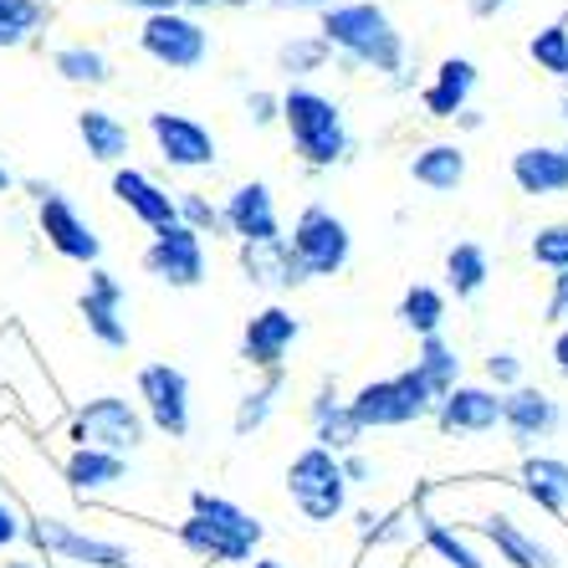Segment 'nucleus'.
<instances>
[{
    "instance_id": "obj_1",
    "label": "nucleus",
    "mask_w": 568,
    "mask_h": 568,
    "mask_svg": "<svg viewBox=\"0 0 568 568\" xmlns=\"http://www.w3.org/2000/svg\"><path fill=\"white\" fill-rule=\"evenodd\" d=\"M180 548L200 564H252L256 548L266 542V528L262 517H252L246 507H236L231 497H215V491L195 487L190 491V517L174 528Z\"/></svg>"
},
{
    "instance_id": "obj_2",
    "label": "nucleus",
    "mask_w": 568,
    "mask_h": 568,
    "mask_svg": "<svg viewBox=\"0 0 568 568\" xmlns=\"http://www.w3.org/2000/svg\"><path fill=\"white\" fill-rule=\"evenodd\" d=\"M317 37L328 41V52L344 57V67H369L384 78H399L405 72V37L395 31L389 11L374 6V0H333L323 11V27Z\"/></svg>"
},
{
    "instance_id": "obj_3",
    "label": "nucleus",
    "mask_w": 568,
    "mask_h": 568,
    "mask_svg": "<svg viewBox=\"0 0 568 568\" xmlns=\"http://www.w3.org/2000/svg\"><path fill=\"white\" fill-rule=\"evenodd\" d=\"M282 129L292 133V154L303 159L307 170H333L354 149L344 108L328 93H317V88H303V82H292L282 93Z\"/></svg>"
},
{
    "instance_id": "obj_4",
    "label": "nucleus",
    "mask_w": 568,
    "mask_h": 568,
    "mask_svg": "<svg viewBox=\"0 0 568 568\" xmlns=\"http://www.w3.org/2000/svg\"><path fill=\"white\" fill-rule=\"evenodd\" d=\"M348 410L354 420L364 425V436L369 430H399V425H415L425 415H436V395L425 389V379L415 369H399L389 379H369L358 384L354 399H348Z\"/></svg>"
},
{
    "instance_id": "obj_5",
    "label": "nucleus",
    "mask_w": 568,
    "mask_h": 568,
    "mask_svg": "<svg viewBox=\"0 0 568 568\" xmlns=\"http://www.w3.org/2000/svg\"><path fill=\"white\" fill-rule=\"evenodd\" d=\"M287 497H292V507H297L307 523H333V517H344L348 481H344L338 456L323 450V446L297 450V456L287 462Z\"/></svg>"
},
{
    "instance_id": "obj_6",
    "label": "nucleus",
    "mask_w": 568,
    "mask_h": 568,
    "mask_svg": "<svg viewBox=\"0 0 568 568\" xmlns=\"http://www.w3.org/2000/svg\"><path fill=\"white\" fill-rule=\"evenodd\" d=\"M27 542H37L47 558L72 564V568H133V564H139L129 542L98 538V532L78 528V523H67V517H57V513H37V517H31V538Z\"/></svg>"
},
{
    "instance_id": "obj_7",
    "label": "nucleus",
    "mask_w": 568,
    "mask_h": 568,
    "mask_svg": "<svg viewBox=\"0 0 568 568\" xmlns=\"http://www.w3.org/2000/svg\"><path fill=\"white\" fill-rule=\"evenodd\" d=\"M287 246H292V256H297V266L307 272V282L313 277H338V272L348 266V256H354L348 221L344 215H333L328 205H317V200L297 211Z\"/></svg>"
},
{
    "instance_id": "obj_8",
    "label": "nucleus",
    "mask_w": 568,
    "mask_h": 568,
    "mask_svg": "<svg viewBox=\"0 0 568 568\" xmlns=\"http://www.w3.org/2000/svg\"><path fill=\"white\" fill-rule=\"evenodd\" d=\"M72 440L93 450H113V456H133L149 440V420L144 410L123 395H98L88 405H78L72 415Z\"/></svg>"
},
{
    "instance_id": "obj_9",
    "label": "nucleus",
    "mask_w": 568,
    "mask_h": 568,
    "mask_svg": "<svg viewBox=\"0 0 568 568\" xmlns=\"http://www.w3.org/2000/svg\"><path fill=\"white\" fill-rule=\"evenodd\" d=\"M139 47L159 67H170V72H195L211 57V31L200 27L190 11H159V16H144Z\"/></svg>"
},
{
    "instance_id": "obj_10",
    "label": "nucleus",
    "mask_w": 568,
    "mask_h": 568,
    "mask_svg": "<svg viewBox=\"0 0 568 568\" xmlns=\"http://www.w3.org/2000/svg\"><path fill=\"white\" fill-rule=\"evenodd\" d=\"M139 410H144L149 430L170 440L190 436V374L174 364H144L139 369Z\"/></svg>"
},
{
    "instance_id": "obj_11",
    "label": "nucleus",
    "mask_w": 568,
    "mask_h": 568,
    "mask_svg": "<svg viewBox=\"0 0 568 568\" xmlns=\"http://www.w3.org/2000/svg\"><path fill=\"white\" fill-rule=\"evenodd\" d=\"M144 272L174 292H195L200 282H205V272H211L205 241H200L195 231H185V225H164V231H154V241L144 246Z\"/></svg>"
},
{
    "instance_id": "obj_12",
    "label": "nucleus",
    "mask_w": 568,
    "mask_h": 568,
    "mask_svg": "<svg viewBox=\"0 0 568 568\" xmlns=\"http://www.w3.org/2000/svg\"><path fill=\"white\" fill-rule=\"evenodd\" d=\"M37 225H41V241L52 246L62 262H78V266H98V256H103V241H98L93 221L72 205V200L62 195V190H52V195L37 205Z\"/></svg>"
},
{
    "instance_id": "obj_13",
    "label": "nucleus",
    "mask_w": 568,
    "mask_h": 568,
    "mask_svg": "<svg viewBox=\"0 0 568 568\" xmlns=\"http://www.w3.org/2000/svg\"><path fill=\"white\" fill-rule=\"evenodd\" d=\"M149 139H154L159 159H164L170 170H211L215 159H221L215 133L200 119H190V113H170V108L149 113Z\"/></svg>"
},
{
    "instance_id": "obj_14",
    "label": "nucleus",
    "mask_w": 568,
    "mask_h": 568,
    "mask_svg": "<svg viewBox=\"0 0 568 568\" xmlns=\"http://www.w3.org/2000/svg\"><path fill=\"white\" fill-rule=\"evenodd\" d=\"M303 338V317L292 313V307L272 303L262 307V313H252V323H246V333H241V358L252 364V369L272 374L287 364L292 344Z\"/></svg>"
},
{
    "instance_id": "obj_15",
    "label": "nucleus",
    "mask_w": 568,
    "mask_h": 568,
    "mask_svg": "<svg viewBox=\"0 0 568 568\" xmlns=\"http://www.w3.org/2000/svg\"><path fill=\"white\" fill-rule=\"evenodd\" d=\"M78 313L103 348H129V317H123V282L108 266H88V287L78 297Z\"/></svg>"
},
{
    "instance_id": "obj_16",
    "label": "nucleus",
    "mask_w": 568,
    "mask_h": 568,
    "mask_svg": "<svg viewBox=\"0 0 568 568\" xmlns=\"http://www.w3.org/2000/svg\"><path fill=\"white\" fill-rule=\"evenodd\" d=\"M225 236H236L241 246H256V241H282V221H277V200L262 180H246L225 195L221 205Z\"/></svg>"
},
{
    "instance_id": "obj_17",
    "label": "nucleus",
    "mask_w": 568,
    "mask_h": 568,
    "mask_svg": "<svg viewBox=\"0 0 568 568\" xmlns=\"http://www.w3.org/2000/svg\"><path fill=\"white\" fill-rule=\"evenodd\" d=\"M436 420L446 436H487L503 425V395L491 384H456L436 399Z\"/></svg>"
},
{
    "instance_id": "obj_18",
    "label": "nucleus",
    "mask_w": 568,
    "mask_h": 568,
    "mask_svg": "<svg viewBox=\"0 0 568 568\" xmlns=\"http://www.w3.org/2000/svg\"><path fill=\"white\" fill-rule=\"evenodd\" d=\"M503 425H507V436L528 450L532 440H548L558 425H564V410H558V399L548 395V389L517 384V389L503 395Z\"/></svg>"
},
{
    "instance_id": "obj_19",
    "label": "nucleus",
    "mask_w": 568,
    "mask_h": 568,
    "mask_svg": "<svg viewBox=\"0 0 568 568\" xmlns=\"http://www.w3.org/2000/svg\"><path fill=\"white\" fill-rule=\"evenodd\" d=\"M307 415H313V430H317L313 446L333 450V456H348V450L364 446V425L354 420L348 399L338 395V384H333V379L317 384V395H313V405H307Z\"/></svg>"
},
{
    "instance_id": "obj_20",
    "label": "nucleus",
    "mask_w": 568,
    "mask_h": 568,
    "mask_svg": "<svg viewBox=\"0 0 568 568\" xmlns=\"http://www.w3.org/2000/svg\"><path fill=\"white\" fill-rule=\"evenodd\" d=\"M113 200H119L133 221H144L149 231L180 225L174 221V195L159 185V180H149L144 170H133V164H119V170H113Z\"/></svg>"
},
{
    "instance_id": "obj_21",
    "label": "nucleus",
    "mask_w": 568,
    "mask_h": 568,
    "mask_svg": "<svg viewBox=\"0 0 568 568\" xmlns=\"http://www.w3.org/2000/svg\"><path fill=\"white\" fill-rule=\"evenodd\" d=\"M62 481L72 497H98L129 481V456L113 450H93V446H72V456L62 462Z\"/></svg>"
},
{
    "instance_id": "obj_22",
    "label": "nucleus",
    "mask_w": 568,
    "mask_h": 568,
    "mask_svg": "<svg viewBox=\"0 0 568 568\" xmlns=\"http://www.w3.org/2000/svg\"><path fill=\"white\" fill-rule=\"evenodd\" d=\"M471 93H476V62L471 57H446V62L436 67V78L425 82V93H420L425 119L450 123L466 103H471Z\"/></svg>"
},
{
    "instance_id": "obj_23",
    "label": "nucleus",
    "mask_w": 568,
    "mask_h": 568,
    "mask_svg": "<svg viewBox=\"0 0 568 568\" xmlns=\"http://www.w3.org/2000/svg\"><path fill=\"white\" fill-rule=\"evenodd\" d=\"M476 532L497 548V558L513 568H558V554L548 548V542H538L528 528H517L507 513H487L481 523H476Z\"/></svg>"
},
{
    "instance_id": "obj_24",
    "label": "nucleus",
    "mask_w": 568,
    "mask_h": 568,
    "mask_svg": "<svg viewBox=\"0 0 568 568\" xmlns=\"http://www.w3.org/2000/svg\"><path fill=\"white\" fill-rule=\"evenodd\" d=\"M241 272H246V282H252V287H266V292H292V287H303V282H307V272L297 266L287 236L241 246Z\"/></svg>"
},
{
    "instance_id": "obj_25",
    "label": "nucleus",
    "mask_w": 568,
    "mask_h": 568,
    "mask_svg": "<svg viewBox=\"0 0 568 568\" xmlns=\"http://www.w3.org/2000/svg\"><path fill=\"white\" fill-rule=\"evenodd\" d=\"M513 185L532 200L564 195L568 190V154L554 144H528L513 154Z\"/></svg>"
},
{
    "instance_id": "obj_26",
    "label": "nucleus",
    "mask_w": 568,
    "mask_h": 568,
    "mask_svg": "<svg viewBox=\"0 0 568 568\" xmlns=\"http://www.w3.org/2000/svg\"><path fill=\"white\" fill-rule=\"evenodd\" d=\"M410 180L425 185L430 195H456V190L466 185V149L456 144V139H436V144L415 149Z\"/></svg>"
},
{
    "instance_id": "obj_27",
    "label": "nucleus",
    "mask_w": 568,
    "mask_h": 568,
    "mask_svg": "<svg viewBox=\"0 0 568 568\" xmlns=\"http://www.w3.org/2000/svg\"><path fill=\"white\" fill-rule=\"evenodd\" d=\"M78 139L88 149V159L98 164H123L133 154V133L119 113H108V108H82L78 113Z\"/></svg>"
},
{
    "instance_id": "obj_28",
    "label": "nucleus",
    "mask_w": 568,
    "mask_h": 568,
    "mask_svg": "<svg viewBox=\"0 0 568 568\" xmlns=\"http://www.w3.org/2000/svg\"><path fill=\"white\" fill-rule=\"evenodd\" d=\"M410 513H415V538H420L425 548H430V554H436L446 568H487V558L476 554L471 542H466L462 532L450 528L446 517L425 513V503H410Z\"/></svg>"
},
{
    "instance_id": "obj_29",
    "label": "nucleus",
    "mask_w": 568,
    "mask_h": 568,
    "mask_svg": "<svg viewBox=\"0 0 568 568\" xmlns=\"http://www.w3.org/2000/svg\"><path fill=\"white\" fill-rule=\"evenodd\" d=\"M517 487L528 491V503L558 517L568 507V462L564 456H528L523 471H517Z\"/></svg>"
},
{
    "instance_id": "obj_30",
    "label": "nucleus",
    "mask_w": 568,
    "mask_h": 568,
    "mask_svg": "<svg viewBox=\"0 0 568 568\" xmlns=\"http://www.w3.org/2000/svg\"><path fill=\"white\" fill-rule=\"evenodd\" d=\"M415 374L425 379V389L430 395H450L456 384H462V354H456V344L450 338H440V333H430V338H420L415 344V364H410Z\"/></svg>"
},
{
    "instance_id": "obj_31",
    "label": "nucleus",
    "mask_w": 568,
    "mask_h": 568,
    "mask_svg": "<svg viewBox=\"0 0 568 568\" xmlns=\"http://www.w3.org/2000/svg\"><path fill=\"white\" fill-rule=\"evenodd\" d=\"M491 277V256L476 241H456L446 252V292H456V303H471Z\"/></svg>"
},
{
    "instance_id": "obj_32",
    "label": "nucleus",
    "mask_w": 568,
    "mask_h": 568,
    "mask_svg": "<svg viewBox=\"0 0 568 568\" xmlns=\"http://www.w3.org/2000/svg\"><path fill=\"white\" fill-rule=\"evenodd\" d=\"M282 389H287V369H272L262 384H256V389H246V395L236 399V415H231V430H236V440H252L256 430L272 420Z\"/></svg>"
},
{
    "instance_id": "obj_33",
    "label": "nucleus",
    "mask_w": 568,
    "mask_h": 568,
    "mask_svg": "<svg viewBox=\"0 0 568 568\" xmlns=\"http://www.w3.org/2000/svg\"><path fill=\"white\" fill-rule=\"evenodd\" d=\"M395 317H399V328H410L415 338H430L446 323V292L430 287V282H415V287H405Z\"/></svg>"
},
{
    "instance_id": "obj_34",
    "label": "nucleus",
    "mask_w": 568,
    "mask_h": 568,
    "mask_svg": "<svg viewBox=\"0 0 568 568\" xmlns=\"http://www.w3.org/2000/svg\"><path fill=\"white\" fill-rule=\"evenodd\" d=\"M52 72L72 88H108L113 82V67L98 47H57L52 52Z\"/></svg>"
},
{
    "instance_id": "obj_35",
    "label": "nucleus",
    "mask_w": 568,
    "mask_h": 568,
    "mask_svg": "<svg viewBox=\"0 0 568 568\" xmlns=\"http://www.w3.org/2000/svg\"><path fill=\"white\" fill-rule=\"evenodd\" d=\"M328 41L317 37H292V41H282L277 47V67L282 72H287V78H313V72H323V67H328Z\"/></svg>"
},
{
    "instance_id": "obj_36",
    "label": "nucleus",
    "mask_w": 568,
    "mask_h": 568,
    "mask_svg": "<svg viewBox=\"0 0 568 568\" xmlns=\"http://www.w3.org/2000/svg\"><path fill=\"white\" fill-rule=\"evenodd\" d=\"M47 16H52L47 0H0V37L11 41V47H21L31 31L47 27Z\"/></svg>"
},
{
    "instance_id": "obj_37",
    "label": "nucleus",
    "mask_w": 568,
    "mask_h": 568,
    "mask_svg": "<svg viewBox=\"0 0 568 568\" xmlns=\"http://www.w3.org/2000/svg\"><path fill=\"white\" fill-rule=\"evenodd\" d=\"M174 221L185 225V231H195L200 241H205V236H225L221 205H211L200 190H180V195H174Z\"/></svg>"
},
{
    "instance_id": "obj_38",
    "label": "nucleus",
    "mask_w": 568,
    "mask_h": 568,
    "mask_svg": "<svg viewBox=\"0 0 568 568\" xmlns=\"http://www.w3.org/2000/svg\"><path fill=\"white\" fill-rule=\"evenodd\" d=\"M528 57L548 78H568V21H548L542 31H532Z\"/></svg>"
},
{
    "instance_id": "obj_39",
    "label": "nucleus",
    "mask_w": 568,
    "mask_h": 568,
    "mask_svg": "<svg viewBox=\"0 0 568 568\" xmlns=\"http://www.w3.org/2000/svg\"><path fill=\"white\" fill-rule=\"evenodd\" d=\"M532 262L548 266V272H568V221H554V225H538L532 236Z\"/></svg>"
},
{
    "instance_id": "obj_40",
    "label": "nucleus",
    "mask_w": 568,
    "mask_h": 568,
    "mask_svg": "<svg viewBox=\"0 0 568 568\" xmlns=\"http://www.w3.org/2000/svg\"><path fill=\"white\" fill-rule=\"evenodd\" d=\"M487 384L497 389V395L517 389V384H523V358H517L513 348H497V354H487Z\"/></svg>"
},
{
    "instance_id": "obj_41",
    "label": "nucleus",
    "mask_w": 568,
    "mask_h": 568,
    "mask_svg": "<svg viewBox=\"0 0 568 568\" xmlns=\"http://www.w3.org/2000/svg\"><path fill=\"white\" fill-rule=\"evenodd\" d=\"M31 538V517L11 503V497H0V554L6 548H21Z\"/></svg>"
},
{
    "instance_id": "obj_42",
    "label": "nucleus",
    "mask_w": 568,
    "mask_h": 568,
    "mask_svg": "<svg viewBox=\"0 0 568 568\" xmlns=\"http://www.w3.org/2000/svg\"><path fill=\"white\" fill-rule=\"evenodd\" d=\"M246 119H252L256 129H272V123H282V98L277 93H252V98H246Z\"/></svg>"
},
{
    "instance_id": "obj_43",
    "label": "nucleus",
    "mask_w": 568,
    "mask_h": 568,
    "mask_svg": "<svg viewBox=\"0 0 568 568\" xmlns=\"http://www.w3.org/2000/svg\"><path fill=\"white\" fill-rule=\"evenodd\" d=\"M542 317H548V323H558V328L568 323V272H554V292H548V307H542Z\"/></svg>"
},
{
    "instance_id": "obj_44",
    "label": "nucleus",
    "mask_w": 568,
    "mask_h": 568,
    "mask_svg": "<svg viewBox=\"0 0 568 568\" xmlns=\"http://www.w3.org/2000/svg\"><path fill=\"white\" fill-rule=\"evenodd\" d=\"M338 466H344V481L354 487V481H374V466L369 456H358V450H348V456H338Z\"/></svg>"
},
{
    "instance_id": "obj_45",
    "label": "nucleus",
    "mask_w": 568,
    "mask_h": 568,
    "mask_svg": "<svg viewBox=\"0 0 568 568\" xmlns=\"http://www.w3.org/2000/svg\"><path fill=\"white\" fill-rule=\"evenodd\" d=\"M507 6H513V0H466V11H471L476 21H491V16L507 11Z\"/></svg>"
},
{
    "instance_id": "obj_46",
    "label": "nucleus",
    "mask_w": 568,
    "mask_h": 568,
    "mask_svg": "<svg viewBox=\"0 0 568 568\" xmlns=\"http://www.w3.org/2000/svg\"><path fill=\"white\" fill-rule=\"evenodd\" d=\"M450 123H456L462 133H476V129H487V113H476V108H462V113H456Z\"/></svg>"
},
{
    "instance_id": "obj_47",
    "label": "nucleus",
    "mask_w": 568,
    "mask_h": 568,
    "mask_svg": "<svg viewBox=\"0 0 568 568\" xmlns=\"http://www.w3.org/2000/svg\"><path fill=\"white\" fill-rule=\"evenodd\" d=\"M554 364H558V374H568V323L558 328V338H554Z\"/></svg>"
},
{
    "instance_id": "obj_48",
    "label": "nucleus",
    "mask_w": 568,
    "mask_h": 568,
    "mask_svg": "<svg viewBox=\"0 0 568 568\" xmlns=\"http://www.w3.org/2000/svg\"><path fill=\"white\" fill-rule=\"evenodd\" d=\"M123 6H139V11L159 16V11H180V0H123Z\"/></svg>"
},
{
    "instance_id": "obj_49",
    "label": "nucleus",
    "mask_w": 568,
    "mask_h": 568,
    "mask_svg": "<svg viewBox=\"0 0 568 568\" xmlns=\"http://www.w3.org/2000/svg\"><path fill=\"white\" fill-rule=\"evenodd\" d=\"M0 568H52V564H41V558H6Z\"/></svg>"
},
{
    "instance_id": "obj_50",
    "label": "nucleus",
    "mask_w": 568,
    "mask_h": 568,
    "mask_svg": "<svg viewBox=\"0 0 568 568\" xmlns=\"http://www.w3.org/2000/svg\"><path fill=\"white\" fill-rule=\"evenodd\" d=\"M252 568H287V564H282V558H266V554H256V558H252Z\"/></svg>"
},
{
    "instance_id": "obj_51",
    "label": "nucleus",
    "mask_w": 568,
    "mask_h": 568,
    "mask_svg": "<svg viewBox=\"0 0 568 568\" xmlns=\"http://www.w3.org/2000/svg\"><path fill=\"white\" fill-rule=\"evenodd\" d=\"M277 6H323V11H328L333 0H277Z\"/></svg>"
},
{
    "instance_id": "obj_52",
    "label": "nucleus",
    "mask_w": 568,
    "mask_h": 568,
    "mask_svg": "<svg viewBox=\"0 0 568 568\" xmlns=\"http://www.w3.org/2000/svg\"><path fill=\"white\" fill-rule=\"evenodd\" d=\"M11 185H16V174L6 170V164H0V195H6V190H11Z\"/></svg>"
},
{
    "instance_id": "obj_53",
    "label": "nucleus",
    "mask_w": 568,
    "mask_h": 568,
    "mask_svg": "<svg viewBox=\"0 0 568 568\" xmlns=\"http://www.w3.org/2000/svg\"><path fill=\"white\" fill-rule=\"evenodd\" d=\"M205 6H252V0H205Z\"/></svg>"
},
{
    "instance_id": "obj_54",
    "label": "nucleus",
    "mask_w": 568,
    "mask_h": 568,
    "mask_svg": "<svg viewBox=\"0 0 568 568\" xmlns=\"http://www.w3.org/2000/svg\"><path fill=\"white\" fill-rule=\"evenodd\" d=\"M180 6H195V11H205V0H180Z\"/></svg>"
},
{
    "instance_id": "obj_55",
    "label": "nucleus",
    "mask_w": 568,
    "mask_h": 568,
    "mask_svg": "<svg viewBox=\"0 0 568 568\" xmlns=\"http://www.w3.org/2000/svg\"><path fill=\"white\" fill-rule=\"evenodd\" d=\"M564 123H568V93H564Z\"/></svg>"
},
{
    "instance_id": "obj_56",
    "label": "nucleus",
    "mask_w": 568,
    "mask_h": 568,
    "mask_svg": "<svg viewBox=\"0 0 568 568\" xmlns=\"http://www.w3.org/2000/svg\"><path fill=\"white\" fill-rule=\"evenodd\" d=\"M6 47H11V41H6V37H0V52H6Z\"/></svg>"
},
{
    "instance_id": "obj_57",
    "label": "nucleus",
    "mask_w": 568,
    "mask_h": 568,
    "mask_svg": "<svg viewBox=\"0 0 568 568\" xmlns=\"http://www.w3.org/2000/svg\"><path fill=\"white\" fill-rule=\"evenodd\" d=\"M564 154H568V149H564Z\"/></svg>"
}]
</instances>
